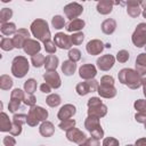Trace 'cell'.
Here are the masks:
<instances>
[{
	"mask_svg": "<svg viewBox=\"0 0 146 146\" xmlns=\"http://www.w3.org/2000/svg\"><path fill=\"white\" fill-rule=\"evenodd\" d=\"M19 104H21V100H16V99H10L9 104H8V110L10 112H16L19 107Z\"/></svg>",
	"mask_w": 146,
	"mask_h": 146,
	"instance_id": "obj_45",
	"label": "cell"
},
{
	"mask_svg": "<svg viewBox=\"0 0 146 146\" xmlns=\"http://www.w3.org/2000/svg\"><path fill=\"white\" fill-rule=\"evenodd\" d=\"M145 128H146V122H145Z\"/></svg>",
	"mask_w": 146,
	"mask_h": 146,
	"instance_id": "obj_60",
	"label": "cell"
},
{
	"mask_svg": "<svg viewBox=\"0 0 146 146\" xmlns=\"http://www.w3.org/2000/svg\"><path fill=\"white\" fill-rule=\"evenodd\" d=\"M83 11V8L81 5L76 3V2H72V3H68L64 7V14L66 15L67 18H70L71 21L76 18L78 16H80Z\"/></svg>",
	"mask_w": 146,
	"mask_h": 146,
	"instance_id": "obj_9",
	"label": "cell"
},
{
	"mask_svg": "<svg viewBox=\"0 0 146 146\" xmlns=\"http://www.w3.org/2000/svg\"><path fill=\"white\" fill-rule=\"evenodd\" d=\"M40 133H41L42 136H44V137L51 136V135L54 133V125H52L50 122H48V121L43 122V123L41 124V127H40Z\"/></svg>",
	"mask_w": 146,
	"mask_h": 146,
	"instance_id": "obj_27",
	"label": "cell"
},
{
	"mask_svg": "<svg viewBox=\"0 0 146 146\" xmlns=\"http://www.w3.org/2000/svg\"><path fill=\"white\" fill-rule=\"evenodd\" d=\"M99 96L104 97V98H113L116 95V89L114 88V86H108V84H102L98 86L97 89Z\"/></svg>",
	"mask_w": 146,
	"mask_h": 146,
	"instance_id": "obj_17",
	"label": "cell"
},
{
	"mask_svg": "<svg viewBox=\"0 0 146 146\" xmlns=\"http://www.w3.org/2000/svg\"><path fill=\"white\" fill-rule=\"evenodd\" d=\"M74 114H75V106H73L71 104H66V105H64L59 110V112H58V119H60L63 121V120H66V119L72 117Z\"/></svg>",
	"mask_w": 146,
	"mask_h": 146,
	"instance_id": "obj_19",
	"label": "cell"
},
{
	"mask_svg": "<svg viewBox=\"0 0 146 146\" xmlns=\"http://www.w3.org/2000/svg\"><path fill=\"white\" fill-rule=\"evenodd\" d=\"M141 1L143 0H127V5L128 6H139V5H141Z\"/></svg>",
	"mask_w": 146,
	"mask_h": 146,
	"instance_id": "obj_51",
	"label": "cell"
},
{
	"mask_svg": "<svg viewBox=\"0 0 146 146\" xmlns=\"http://www.w3.org/2000/svg\"><path fill=\"white\" fill-rule=\"evenodd\" d=\"M23 49L25 51V54L27 55H35V54H39L40 49H41V46L40 43L36 41V40H32V39H27L23 46Z\"/></svg>",
	"mask_w": 146,
	"mask_h": 146,
	"instance_id": "obj_13",
	"label": "cell"
},
{
	"mask_svg": "<svg viewBox=\"0 0 146 146\" xmlns=\"http://www.w3.org/2000/svg\"><path fill=\"white\" fill-rule=\"evenodd\" d=\"M132 42L136 47L146 46V24L145 23H140L137 25L132 34Z\"/></svg>",
	"mask_w": 146,
	"mask_h": 146,
	"instance_id": "obj_7",
	"label": "cell"
},
{
	"mask_svg": "<svg viewBox=\"0 0 146 146\" xmlns=\"http://www.w3.org/2000/svg\"><path fill=\"white\" fill-rule=\"evenodd\" d=\"M103 49H104V43L97 39L89 41L87 44V51L90 55H98L103 51Z\"/></svg>",
	"mask_w": 146,
	"mask_h": 146,
	"instance_id": "obj_16",
	"label": "cell"
},
{
	"mask_svg": "<svg viewBox=\"0 0 146 146\" xmlns=\"http://www.w3.org/2000/svg\"><path fill=\"white\" fill-rule=\"evenodd\" d=\"M48 116V112L40 107V106H32L31 110L29 111V114H27V124L31 125V127H34L40 121H43L46 120Z\"/></svg>",
	"mask_w": 146,
	"mask_h": 146,
	"instance_id": "obj_4",
	"label": "cell"
},
{
	"mask_svg": "<svg viewBox=\"0 0 146 146\" xmlns=\"http://www.w3.org/2000/svg\"><path fill=\"white\" fill-rule=\"evenodd\" d=\"M29 71V62L23 56H17L13 59L11 73L16 78H23Z\"/></svg>",
	"mask_w": 146,
	"mask_h": 146,
	"instance_id": "obj_3",
	"label": "cell"
},
{
	"mask_svg": "<svg viewBox=\"0 0 146 146\" xmlns=\"http://www.w3.org/2000/svg\"><path fill=\"white\" fill-rule=\"evenodd\" d=\"M23 102H24L26 105H29V106H34V104H35V97L33 96V94L26 92L25 96H24Z\"/></svg>",
	"mask_w": 146,
	"mask_h": 146,
	"instance_id": "obj_43",
	"label": "cell"
},
{
	"mask_svg": "<svg viewBox=\"0 0 146 146\" xmlns=\"http://www.w3.org/2000/svg\"><path fill=\"white\" fill-rule=\"evenodd\" d=\"M24 89L26 92L29 94H33L36 90V81L34 79H29L27 81H25L24 83Z\"/></svg>",
	"mask_w": 146,
	"mask_h": 146,
	"instance_id": "obj_33",
	"label": "cell"
},
{
	"mask_svg": "<svg viewBox=\"0 0 146 146\" xmlns=\"http://www.w3.org/2000/svg\"><path fill=\"white\" fill-rule=\"evenodd\" d=\"M83 1H86V0H83Z\"/></svg>",
	"mask_w": 146,
	"mask_h": 146,
	"instance_id": "obj_62",
	"label": "cell"
},
{
	"mask_svg": "<svg viewBox=\"0 0 146 146\" xmlns=\"http://www.w3.org/2000/svg\"><path fill=\"white\" fill-rule=\"evenodd\" d=\"M58 66V58L55 55H48L44 60V67L47 71H54Z\"/></svg>",
	"mask_w": 146,
	"mask_h": 146,
	"instance_id": "obj_23",
	"label": "cell"
},
{
	"mask_svg": "<svg viewBox=\"0 0 146 146\" xmlns=\"http://www.w3.org/2000/svg\"><path fill=\"white\" fill-rule=\"evenodd\" d=\"M26 1H33V0H26Z\"/></svg>",
	"mask_w": 146,
	"mask_h": 146,
	"instance_id": "obj_59",
	"label": "cell"
},
{
	"mask_svg": "<svg viewBox=\"0 0 146 146\" xmlns=\"http://www.w3.org/2000/svg\"><path fill=\"white\" fill-rule=\"evenodd\" d=\"M1 33L3 35H7V36L15 34L16 33V25L14 23H9V22L2 23L1 24Z\"/></svg>",
	"mask_w": 146,
	"mask_h": 146,
	"instance_id": "obj_26",
	"label": "cell"
},
{
	"mask_svg": "<svg viewBox=\"0 0 146 146\" xmlns=\"http://www.w3.org/2000/svg\"><path fill=\"white\" fill-rule=\"evenodd\" d=\"M98 116H95V115H89L86 120V128L90 131V133L92 135L94 138H100L103 137L104 132L102 130V127L99 124V121H98Z\"/></svg>",
	"mask_w": 146,
	"mask_h": 146,
	"instance_id": "obj_6",
	"label": "cell"
},
{
	"mask_svg": "<svg viewBox=\"0 0 146 146\" xmlns=\"http://www.w3.org/2000/svg\"><path fill=\"white\" fill-rule=\"evenodd\" d=\"M83 26H84V21H82V19H80V18H74V19H72V21L68 23L66 30H67L68 32H78V31L82 30Z\"/></svg>",
	"mask_w": 146,
	"mask_h": 146,
	"instance_id": "obj_21",
	"label": "cell"
},
{
	"mask_svg": "<svg viewBox=\"0 0 146 146\" xmlns=\"http://www.w3.org/2000/svg\"><path fill=\"white\" fill-rule=\"evenodd\" d=\"M31 32L38 40L42 42L50 40V31L48 27V23L43 19H35L31 24Z\"/></svg>",
	"mask_w": 146,
	"mask_h": 146,
	"instance_id": "obj_2",
	"label": "cell"
},
{
	"mask_svg": "<svg viewBox=\"0 0 146 146\" xmlns=\"http://www.w3.org/2000/svg\"><path fill=\"white\" fill-rule=\"evenodd\" d=\"M26 120H27V115H24V114H15L14 117H13L14 123H18V124L25 123Z\"/></svg>",
	"mask_w": 146,
	"mask_h": 146,
	"instance_id": "obj_46",
	"label": "cell"
},
{
	"mask_svg": "<svg viewBox=\"0 0 146 146\" xmlns=\"http://www.w3.org/2000/svg\"><path fill=\"white\" fill-rule=\"evenodd\" d=\"M54 42L56 46H58L59 48L62 49H70L71 46L73 44L72 43V40H71V36L64 34V33H57L54 38Z\"/></svg>",
	"mask_w": 146,
	"mask_h": 146,
	"instance_id": "obj_12",
	"label": "cell"
},
{
	"mask_svg": "<svg viewBox=\"0 0 146 146\" xmlns=\"http://www.w3.org/2000/svg\"><path fill=\"white\" fill-rule=\"evenodd\" d=\"M102 84H108V86H114V79L110 75H104L100 80Z\"/></svg>",
	"mask_w": 146,
	"mask_h": 146,
	"instance_id": "obj_48",
	"label": "cell"
},
{
	"mask_svg": "<svg viewBox=\"0 0 146 146\" xmlns=\"http://www.w3.org/2000/svg\"><path fill=\"white\" fill-rule=\"evenodd\" d=\"M136 120H137L138 122L145 123V122H146V113H145V112H139L138 114H136Z\"/></svg>",
	"mask_w": 146,
	"mask_h": 146,
	"instance_id": "obj_49",
	"label": "cell"
},
{
	"mask_svg": "<svg viewBox=\"0 0 146 146\" xmlns=\"http://www.w3.org/2000/svg\"><path fill=\"white\" fill-rule=\"evenodd\" d=\"M51 24H52V26H54L55 29L59 30V29H63V27H64V25H65V19H64V17L57 15V16H54V17H52Z\"/></svg>",
	"mask_w": 146,
	"mask_h": 146,
	"instance_id": "obj_34",
	"label": "cell"
},
{
	"mask_svg": "<svg viewBox=\"0 0 146 146\" xmlns=\"http://www.w3.org/2000/svg\"><path fill=\"white\" fill-rule=\"evenodd\" d=\"M115 27H116V22L112 18L105 19L102 24V31L105 34H112L115 31Z\"/></svg>",
	"mask_w": 146,
	"mask_h": 146,
	"instance_id": "obj_22",
	"label": "cell"
},
{
	"mask_svg": "<svg viewBox=\"0 0 146 146\" xmlns=\"http://www.w3.org/2000/svg\"><path fill=\"white\" fill-rule=\"evenodd\" d=\"M44 60H46V57L41 54H35L31 58V62H32L33 66H35V67H40V66L44 65Z\"/></svg>",
	"mask_w": 146,
	"mask_h": 146,
	"instance_id": "obj_30",
	"label": "cell"
},
{
	"mask_svg": "<svg viewBox=\"0 0 146 146\" xmlns=\"http://www.w3.org/2000/svg\"><path fill=\"white\" fill-rule=\"evenodd\" d=\"M116 59L121 63H125L129 59V52L127 50H120L116 55Z\"/></svg>",
	"mask_w": 146,
	"mask_h": 146,
	"instance_id": "obj_42",
	"label": "cell"
},
{
	"mask_svg": "<svg viewBox=\"0 0 146 146\" xmlns=\"http://www.w3.org/2000/svg\"><path fill=\"white\" fill-rule=\"evenodd\" d=\"M79 73H80V76H81L82 79L90 80V79H92V78L96 76L97 70H96V67H95L94 65H91V64H84V65H82V66L80 67Z\"/></svg>",
	"mask_w": 146,
	"mask_h": 146,
	"instance_id": "obj_15",
	"label": "cell"
},
{
	"mask_svg": "<svg viewBox=\"0 0 146 146\" xmlns=\"http://www.w3.org/2000/svg\"><path fill=\"white\" fill-rule=\"evenodd\" d=\"M115 5H120V6H125L127 5V0H114Z\"/></svg>",
	"mask_w": 146,
	"mask_h": 146,
	"instance_id": "obj_54",
	"label": "cell"
},
{
	"mask_svg": "<svg viewBox=\"0 0 146 146\" xmlns=\"http://www.w3.org/2000/svg\"><path fill=\"white\" fill-rule=\"evenodd\" d=\"M43 79L44 81L51 87V88H59L60 87V78L58 75V73L54 70V71H47L44 74H43Z\"/></svg>",
	"mask_w": 146,
	"mask_h": 146,
	"instance_id": "obj_11",
	"label": "cell"
},
{
	"mask_svg": "<svg viewBox=\"0 0 146 146\" xmlns=\"http://www.w3.org/2000/svg\"><path fill=\"white\" fill-rule=\"evenodd\" d=\"M75 125V121L74 120H72V119H66V120H63V122H60L59 123V128L62 129V130H70V129H72L73 127Z\"/></svg>",
	"mask_w": 146,
	"mask_h": 146,
	"instance_id": "obj_36",
	"label": "cell"
},
{
	"mask_svg": "<svg viewBox=\"0 0 146 146\" xmlns=\"http://www.w3.org/2000/svg\"><path fill=\"white\" fill-rule=\"evenodd\" d=\"M11 86H13V80L9 75L3 74L0 76V88L2 90H8L11 88Z\"/></svg>",
	"mask_w": 146,
	"mask_h": 146,
	"instance_id": "obj_29",
	"label": "cell"
},
{
	"mask_svg": "<svg viewBox=\"0 0 146 146\" xmlns=\"http://www.w3.org/2000/svg\"><path fill=\"white\" fill-rule=\"evenodd\" d=\"M0 47H1L2 50H6V51H9V50H11L13 48H15L13 39H9V38H2V39H1Z\"/></svg>",
	"mask_w": 146,
	"mask_h": 146,
	"instance_id": "obj_32",
	"label": "cell"
},
{
	"mask_svg": "<svg viewBox=\"0 0 146 146\" xmlns=\"http://www.w3.org/2000/svg\"><path fill=\"white\" fill-rule=\"evenodd\" d=\"M141 6L144 7V11H143V16L146 18V0H143L141 1Z\"/></svg>",
	"mask_w": 146,
	"mask_h": 146,
	"instance_id": "obj_55",
	"label": "cell"
},
{
	"mask_svg": "<svg viewBox=\"0 0 146 146\" xmlns=\"http://www.w3.org/2000/svg\"><path fill=\"white\" fill-rule=\"evenodd\" d=\"M139 75H140V81H141V83H143V84H146V71L141 72Z\"/></svg>",
	"mask_w": 146,
	"mask_h": 146,
	"instance_id": "obj_53",
	"label": "cell"
},
{
	"mask_svg": "<svg viewBox=\"0 0 146 146\" xmlns=\"http://www.w3.org/2000/svg\"><path fill=\"white\" fill-rule=\"evenodd\" d=\"M135 108L138 112H145L146 113V100L144 99H139L135 103Z\"/></svg>",
	"mask_w": 146,
	"mask_h": 146,
	"instance_id": "obj_44",
	"label": "cell"
},
{
	"mask_svg": "<svg viewBox=\"0 0 146 146\" xmlns=\"http://www.w3.org/2000/svg\"><path fill=\"white\" fill-rule=\"evenodd\" d=\"M11 128H13V124L9 121L7 114L2 112L0 114V130L1 131H10Z\"/></svg>",
	"mask_w": 146,
	"mask_h": 146,
	"instance_id": "obj_25",
	"label": "cell"
},
{
	"mask_svg": "<svg viewBox=\"0 0 146 146\" xmlns=\"http://www.w3.org/2000/svg\"><path fill=\"white\" fill-rule=\"evenodd\" d=\"M24 96H25V92L21 89H14L11 91V95H10V99H16V100H23L24 99Z\"/></svg>",
	"mask_w": 146,
	"mask_h": 146,
	"instance_id": "obj_37",
	"label": "cell"
},
{
	"mask_svg": "<svg viewBox=\"0 0 146 146\" xmlns=\"http://www.w3.org/2000/svg\"><path fill=\"white\" fill-rule=\"evenodd\" d=\"M136 68L138 73L146 71V54H140L136 59Z\"/></svg>",
	"mask_w": 146,
	"mask_h": 146,
	"instance_id": "obj_28",
	"label": "cell"
},
{
	"mask_svg": "<svg viewBox=\"0 0 146 146\" xmlns=\"http://www.w3.org/2000/svg\"><path fill=\"white\" fill-rule=\"evenodd\" d=\"M113 5H115L114 0H99L97 5V11L102 15H107L112 11Z\"/></svg>",
	"mask_w": 146,
	"mask_h": 146,
	"instance_id": "obj_18",
	"label": "cell"
},
{
	"mask_svg": "<svg viewBox=\"0 0 146 146\" xmlns=\"http://www.w3.org/2000/svg\"><path fill=\"white\" fill-rule=\"evenodd\" d=\"M76 92L80 95V96H84L87 95L88 92H92V91H96L98 89V82L96 80H88L86 82H80L78 86H76Z\"/></svg>",
	"mask_w": 146,
	"mask_h": 146,
	"instance_id": "obj_8",
	"label": "cell"
},
{
	"mask_svg": "<svg viewBox=\"0 0 146 146\" xmlns=\"http://www.w3.org/2000/svg\"><path fill=\"white\" fill-rule=\"evenodd\" d=\"M67 137H68V139L70 140H73V141H76V143H82L80 139H84V133L83 132H81L80 130H78V129H75L74 127L72 128V129H70V130H67Z\"/></svg>",
	"mask_w": 146,
	"mask_h": 146,
	"instance_id": "obj_20",
	"label": "cell"
},
{
	"mask_svg": "<svg viewBox=\"0 0 146 146\" xmlns=\"http://www.w3.org/2000/svg\"><path fill=\"white\" fill-rule=\"evenodd\" d=\"M75 68H76V64L75 62L73 60H65L62 65V71L65 75H72L74 72H75Z\"/></svg>",
	"mask_w": 146,
	"mask_h": 146,
	"instance_id": "obj_24",
	"label": "cell"
},
{
	"mask_svg": "<svg viewBox=\"0 0 146 146\" xmlns=\"http://www.w3.org/2000/svg\"><path fill=\"white\" fill-rule=\"evenodd\" d=\"M11 16H13V10L10 8H3L0 11V21H1V23H6L9 18H11Z\"/></svg>",
	"mask_w": 146,
	"mask_h": 146,
	"instance_id": "obj_35",
	"label": "cell"
},
{
	"mask_svg": "<svg viewBox=\"0 0 146 146\" xmlns=\"http://www.w3.org/2000/svg\"><path fill=\"white\" fill-rule=\"evenodd\" d=\"M21 131H22V124L13 123V128H11V130H10L9 132H10L13 136H17V135L21 133Z\"/></svg>",
	"mask_w": 146,
	"mask_h": 146,
	"instance_id": "obj_47",
	"label": "cell"
},
{
	"mask_svg": "<svg viewBox=\"0 0 146 146\" xmlns=\"http://www.w3.org/2000/svg\"><path fill=\"white\" fill-rule=\"evenodd\" d=\"M114 62H115V58L112 55H104L97 59V66L102 71H108L110 68L113 67Z\"/></svg>",
	"mask_w": 146,
	"mask_h": 146,
	"instance_id": "obj_14",
	"label": "cell"
},
{
	"mask_svg": "<svg viewBox=\"0 0 146 146\" xmlns=\"http://www.w3.org/2000/svg\"><path fill=\"white\" fill-rule=\"evenodd\" d=\"M47 104L50 106V107H56L60 104V97L57 95V94H51L48 96V98L46 99Z\"/></svg>",
	"mask_w": 146,
	"mask_h": 146,
	"instance_id": "obj_31",
	"label": "cell"
},
{
	"mask_svg": "<svg viewBox=\"0 0 146 146\" xmlns=\"http://www.w3.org/2000/svg\"><path fill=\"white\" fill-rule=\"evenodd\" d=\"M144 95L146 96V84H144Z\"/></svg>",
	"mask_w": 146,
	"mask_h": 146,
	"instance_id": "obj_57",
	"label": "cell"
},
{
	"mask_svg": "<svg viewBox=\"0 0 146 146\" xmlns=\"http://www.w3.org/2000/svg\"><path fill=\"white\" fill-rule=\"evenodd\" d=\"M43 43H44V49H46V51L48 54H55V51H56V44H55V42L48 40V41H46Z\"/></svg>",
	"mask_w": 146,
	"mask_h": 146,
	"instance_id": "obj_41",
	"label": "cell"
},
{
	"mask_svg": "<svg viewBox=\"0 0 146 146\" xmlns=\"http://www.w3.org/2000/svg\"><path fill=\"white\" fill-rule=\"evenodd\" d=\"M68 57H70L71 60H73V62L76 63V62L80 60V58H81V52H80L79 49H75V48L70 49V51H68Z\"/></svg>",
	"mask_w": 146,
	"mask_h": 146,
	"instance_id": "obj_38",
	"label": "cell"
},
{
	"mask_svg": "<svg viewBox=\"0 0 146 146\" xmlns=\"http://www.w3.org/2000/svg\"><path fill=\"white\" fill-rule=\"evenodd\" d=\"M127 11L131 17H137L140 14V8H139V6H135V5L133 6H128Z\"/></svg>",
	"mask_w": 146,
	"mask_h": 146,
	"instance_id": "obj_40",
	"label": "cell"
},
{
	"mask_svg": "<svg viewBox=\"0 0 146 146\" xmlns=\"http://www.w3.org/2000/svg\"><path fill=\"white\" fill-rule=\"evenodd\" d=\"M111 143H115V144H117V141L116 140H114V139H106V140H104V145H107V144H111Z\"/></svg>",
	"mask_w": 146,
	"mask_h": 146,
	"instance_id": "obj_56",
	"label": "cell"
},
{
	"mask_svg": "<svg viewBox=\"0 0 146 146\" xmlns=\"http://www.w3.org/2000/svg\"><path fill=\"white\" fill-rule=\"evenodd\" d=\"M27 39H30V33H29V31H27L26 29H19V30L15 33L14 38H13L15 48H23V46H24V43H25V41H26Z\"/></svg>",
	"mask_w": 146,
	"mask_h": 146,
	"instance_id": "obj_10",
	"label": "cell"
},
{
	"mask_svg": "<svg viewBox=\"0 0 146 146\" xmlns=\"http://www.w3.org/2000/svg\"><path fill=\"white\" fill-rule=\"evenodd\" d=\"M96 1H99V0H96Z\"/></svg>",
	"mask_w": 146,
	"mask_h": 146,
	"instance_id": "obj_61",
	"label": "cell"
},
{
	"mask_svg": "<svg viewBox=\"0 0 146 146\" xmlns=\"http://www.w3.org/2000/svg\"><path fill=\"white\" fill-rule=\"evenodd\" d=\"M40 90L42 91V92H50V90H51V87L47 83V82H44V83H42L41 86H40Z\"/></svg>",
	"mask_w": 146,
	"mask_h": 146,
	"instance_id": "obj_50",
	"label": "cell"
},
{
	"mask_svg": "<svg viewBox=\"0 0 146 146\" xmlns=\"http://www.w3.org/2000/svg\"><path fill=\"white\" fill-rule=\"evenodd\" d=\"M1 1H2V2H5V3H6V2H10V1H11V0H1Z\"/></svg>",
	"mask_w": 146,
	"mask_h": 146,
	"instance_id": "obj_58",
	"label": "cell"
},
{
	"mask_svg": "<svg viewBox=\"0 0 146 146\" xmlns=\"http://www.w3.org/2000/svg\"><path fill=\"white\" fill-rule=\"evenodd\" d=\"M119 80L121 83L128 86L131 89H137L141 86L140 75L137 71H133L131 68H123L119 73Z\"/></svg>",
	"mask_w": 146,
	"mask_h": 146,
	"instance_id": "obj_1",
	"label": "cell"
},
{
	"mask_svg": "<svg viewBox=\"0 0 146 146\" xmlns=\"http://www.w3.org/2000/svg\"><path fill=\"white\" fill-rule=\"evenodd\" d=\"M3 144H5V145H8V144H15V140L11 139V138L8 136V137H6V138L3 139Z\"/></svg>",
	"mask_w": 146,
	"mask_h": 146,
	"instance_id": "obj_52",
	"label": "cell"
},
{
	"mask_svg": "<svg viewBox=\"0 0 146 146\" xmlns=\"http://www.w3.org/2000/svg\"><path fill=\"white\" fill-rule=\"evenodd\" d=\"M88 114L89 115H95V116H104L107 112V107L100 102L99 98L97 97H92L88 100Z\"/></svg>",
	"mask_w": 146,
	"mask_h": 146,
	"instance_id": "obj_5",
	"label": "cell"
},
{
	"mask_svg": "<svg viewBox=\"0 0 146 146\" xmlns=\"http://www.w3.org/2000/svg\"><path fill=\"white\" fill-rule=\"evenodd\" d=\"M83 39H84V35L81 32H76V33H74L71 36V40H72V43L73 44H80V43H82Z\"/></svg>",
	"mask_w": 146,
	"mask_h": 146,
	"instance_id": "obj_39",
	"label": "cell"
}]
</instances>
